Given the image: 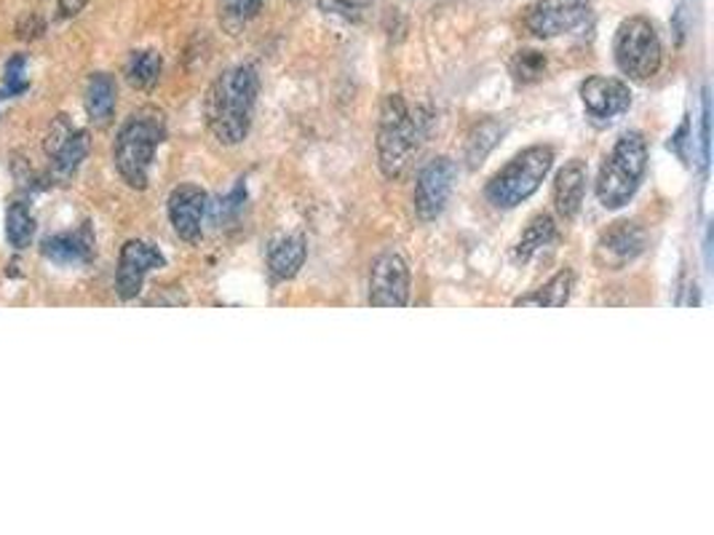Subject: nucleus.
<instances>
[{
	"label": "nucleus",
	"instance_id": "nucleus-27",
	"mask_svg": "<svg viewBox=\"0 0 714 535\" xmlns=\"http://www.w3.org/2000/svg\"><path fill=\"white\" fill-rule=\"evenodd\" d=\"M244 201H246V188L244 185H235V188L228 193L226 198H220V204H217L215 207V220L217 222H228V220H235V217H239V211L244 209Z\"/></svg>",
	"mask_w": 714,
	"mask_h": 535
},
{
	"label": "nucleus",
	"instance_id": "nucleus-5",
	"mask_svg": "<svg viewBox=\"0 0 714 535\" xmlns=\"http://www.w3.org/2000/svg\"><path fill=\"white\" fill-rule=\"evenodd\" d=\"M554 166V148L551 145H530L514 155L503 170L495 174L484 188V198L495 209H517L543 185Z\"/></svg>",
	"mask_w": 714,
	"mask_h": 535
},
{
	"label": "nucleus",
	"instance_id": "nucleus-31",
	"mask_svg": "<svg viewBox=\"0 0 714 535\" xmlns=\"http://www.w3.org/2000/svg\"><path fill=\"white\" fill-rule=\"evenodd\" d=\"M86 3L89 0H59V17L62 20H73V17H78L86 9Z\"/></svg>",
	"mask_w": 714,
	"mask_h": 535
},
{
	"label": "nucleus",
	"instance_id": "nucleus-28",
	"mask_svg": "<svg viewBox=\"0 0 714 535\" xmlns=\"http://www.w3.org/2000/svg\"><path fill=\"white\" fill-rule=\"evenodd\" d=\"M701 164H710V91L701 95Z\"/></svg>",
	"mask_w": 714,
	"mask_h": 535
},
{
	"label": "nucleus",
	"instance_id": "nucleus-15",
	"mask_svg": "<svg viewBox=\"0 0 714 535\" xmlns=\"http://www.w3.org/2000/svg\"><path fill=\"white\" fill-rule=\"evenodd\" d=\"M41 252L57 265L86 263V260H91V254H95V236H91L89 228L54 233L43 241Z\"/></svg>",
	"mask_w": 714,
	"mask_h": 535
},
{
	"label": "nucleus",
	"instance_id": "nucleus-16",
	"mask_svg": "<svg viewBox=\"0 0 714 535\" xmlns=\"http://www.w3.org/2000/svg\"><path fill=\"white\" fill-rule=\"evenodd\" d=\"M116 97H118L116 78L110 76V73H95V76L89 78L84 105H86V116H89V121L95 123L97 129L110 127V121H113Z\"/></svg>",
	"mask_w": 714,
	"mask_h": 535
},
{
	"label": "nucleus",
	"instance_id": "nucleus-13",
	"mask_svg": "<svg viewBox=\"0 0 714 535\" xmlns=\"http://www.w3.org/2000/svg\"><path fill=\"white\" fill-rule=\"evenodd\" d=\"M166 211H169V222L174 233L188 244H196L204 233V220L209 215V196L207 190L198 188L194 183L177 185L169 193L166 201Z\"/></svg>",
	"mask_w": 714,
	"mask_h": 535
},
{
	"label": "nucleus",
	"instance_id": "nucleus-2",
	"mask_svg": "<svg viewBox=\"0 0 714 535\" xmlns=\"http://www.w3.org/2000/svg\"><path fill=\"white\" fill-rule=\"evenodd\" d=\"M431 118L424 108H413L402 95H388L377 118V166L383 177L399 179L428 137Z\"/></svg>",
	"mask_w": 714,
	"mask_h": 535
},
{
	"label": "nucleus",
	"instance_id": "nucleus-24",
	"mask_svg": "<svg viewBox=\"0 0 714 535\" xmlns=\"http://www.w3.org/2000/svg\"><path fill=\"white\" fill-rule=\"evenodd\" d=\"M35 236V217L28 201H14L6 211V239L14 249H24Z\"/></svg>",
	"mask_w": 714,
	"mask_h": 535
},
{
	"label": "nucleus",
	"instance_id": "nucleus-19",
	"mask_svg": "<svg viewBox=\"0 0 714 535\" xmlns=\"http://www.w3.org/2000/svg\"><path fill=\"white\" fill-rule=\"evenodd\" d=\"M503 134H506V123L498 121V118H484V121L476 123L469 137H465V166H469V170H480L484 161H487V155L498 148Z\"/></svg>",
	"mask_w": 714,
	"mask_h": 535
},
{
	"label": "nucleus",
	"instance_id": "nucleus-1",
	"mask_svg": "<svg viewBox=\"0 0 714 535\" xmlns=\"http://www.w3.org/2000/svg\"><path fill=\"white\" fill-rule=\"evenodd\" d=\"M260 95V76L252 65L228 67L209 89L204 118L220 145H241L252 129L254 105Z\"/></svg>",
	"mask_w": 714,
	"mask_h": 535
},
{
	"label": "nucleus",
	"instance_id": "nucleus-6",
	"mask_svg": "<svg viewBox=\"0 0 714 535\" xmlns=\"http://www.w3.org/2000/svg\"><path fill=\"white\" fill-rule=\"evenodd\" d=\"M613 59L629 80H637V84L653 80L663 62V46L656 24L639 14L620 22L616 39H613Z\"/></svg>",
	"mask_w": 714,
	"mask_h": 535
},
{
	"label": "nucleus",
	"instance_id": "nucleus-12",
	"mask_svg": "<svg viewBox=\"0 0 714 535\" xmlns=\"http://www.w3.org/2000/svg\"><path fill=\"white\" fill-rule=\"evenodd\" d=\"M166 258L158 247L147 244V241L132 239L121 247V258L116 268V290L121 301H134L142 292L147 273L155 268H164Z\"/></svg>",
	"mask_w": 714,
	"mask_h": 535
},
{
	"label": "nucleus",
	"instance_id": "nucleus-26",
	"mask_svg": "<svg viewBox=\"0 0 714 535\" xmlns=\"http://www.w3.org/2000/svg\"><path fill=\"white\" fill-rule=\"evenodd\" d=\"M372 0H319V11L327 17H340L345 22H362Z\"/></svg>",
	"mask_w": 714,
	"mask_h": 535
},
{
	"label": "nucleus",
	"instance_id": "nucleus-22",
	"mask_svg": "<svg viewBox=\"0 0 714 535\" xmlns=\"http://www.w3.org/2000/svg\"><path fill=\"white\" fill-rule=\"evenodd\" d=\"M161 70H164V59H161L158 52L153 48H142V52H134L127 62V80L140 91H151L155 84H158Z\"/></svg>",
	"mask_w": 714,
	"mask_h": 535
},
{
	"label": "nucleus",
	"instance_id": "nucleus-7",
	"mask_svg": "<svg viewBox=\"0 0 714 535\" xmlns=\"http://www.w3.org/2000/svg\"><path fill=\"white\" fill-rule=\"evenodd\" d=\"M592 3L594 0H536L525 14V30L541 41L560 39L586 22Z\"/></svg>",
	"mask_w": 714,
	"mask_h": 535
},
{
	"label": "nucleus",
	"instance_id": "nucleus-23",
	"mask_svg": "<svg viewBox=\"0 0 714 535\" xmlns=\"http://www.w3.org/2000/svg\"><path fill=\"white\" fill-rule=\"evenodd\" d=\"M263 11V0H220L217 3V17H220V28L228 35H241L254 17Z\"/></svg>",
	"mask_w": 714,
	"mask_h": 535
},
{
	"label": "nucleus",
	"instance_id": "nucleus-29",
	"mask_svg": "<svg viewBox=\"0 0 714 535\" xmlns=\"http://www.w3.org/2000/svg\"><path fill=\"white\" fill-rule=\"evenodd\" d=\"M24 57H14L6 65V95H20L24 89Z\"/></svg>",
	"mask_w": 714,
	"mask_h": 535
},
{
	"label": "nucleus",
	"instance_id": "nucleus-21",
	"mask_svg": "<svg viewBox=\"0 0 714 535\" xmlns=\"http://www.w3.org/2000/svg\"><path fill=\"white\" fill-rule=\"evenodd\" d=\"M557 236V222L551 215H536L530 222H527V228L521 230L517 247H514V260L517 263H527V260L536 258L541 249H546L554 241Z\"/></svg>",
	"mask_w": 714,
	"mask_h": 535
},
{
	"label": "nucleus",
	"instance_id": "nucleus-20",
	"mask_svg": "<svg viewBox=\"0 0 714 535\" xmlns=\"http://www.w3.org/2000/svg\"><path fill=\"white\" fill-rule=\"evenodd\" d=\"M89 132L73 129V134L52 153V177L57 179V183L73 179V174L80 170V164H84L86 155H89Z\"/></svg>",
	"mask_w": 714,
	"mask_h": 535
},
{
	"label": "nucleus",
	"instance_id": "nucleus-3",
	"mask_svg": "<svg viewBox=\"0 0 714 535\" xmlns=\"http://www.w3.org/2000/svg\"><path fill=\"white\" fill-rule=\"evenodd\" d=\"M166 140V118L158 108H142L118 129L113 161L123 183L134 190H145L151 179L155 151Z\"/></svg>",
	"mask_w": 714,
	"mask_h": 535
},
{
	"label": "nucleus",
	"instance_id": "nucleus-25",
	"mask_svg": "<svg viewBox=\"0 0 714 535\" xmlns=\"http://www.w3.org/2000/svg\"><path fill=\"white\" fill-rule=\"evenodd\" d=\"M546 67H549V59H546L543 52H536V48H521V52L514 54L512 59V76L517 84L530 86L538 84L546 76Z\"/></svg>",
	"mask_w": 714,
	"mask_h": 535
},
{
	"label": "nucleus",
	"instance_id": "nucleus-9",
	"mask_svg": "<svg viewBox=\"0 0 714 535\" xmlns=\"http://www.w3.org/2000/svg\"><path fill=\"white\" fill-rule=\"evenodd\" d=\"M455 164L447 155L428 161L415 179V215L424 222H433L442 217L447 201L452 196V185H455Z\"/></svg>",
	"mask_w": 714,
	"mask_h": 535
},
{
	"label": "nucleus",
	"instance_id": "nucleus-8",
	"mask_svg": "<svg viewBox=\"0 0 714 535\" xmlns=\"http://www.w3.org/2000/svg\"><path fill=\"white\" fill-rule=\"evenodd\" d=\"M413 273L407 260L396 252H383L372 260L370 297L372 308H405L409 303Z\"/></svg>",
	"mask_w": 714,
	"mask_h": 535
},
{
	"label": "nucleus",
	"instance_id": "nucleus-17",
	"mask_svg": "<svg viewBox=\"0 0 714 535\" xmlns=\"http://www.w3.org/2000/svg\"><path fill=\"white\" fill-rule=\"evenodd\" d=\"M308 247L303 236H284L276 239L268 249V271L278 282H289L300 273V268L306 265Z\"/></svg>",
	"mask_w": 714,
	"mask_h": 535
},
{
	"label": "nucleus",
	"instance_id": "nucleus-30",
	"mask_svg": "<svg viewBox=\"0 0 714 535\" xmlns=\"http://www.w3.org/2000/svg\"><path fill=\"white\" fill-rule=\"evenodd\" d=\"M688 148H691V121L685 118V121L680 123V129L672 134V140H669V151L688 164Z\"/></svg>",
	"mask_w": 714,
	"mask_h": 535
},
{
	"label": "nucleus",
	"instance_id": "nucleus-10",
	"mask_svg": "<svg viewBox=\"0 0 714 535\" xmlns=\"http://www.w3.org/2000/svg\"><path fill=\"white\" fill-rule=\"evenodd\" d=\"M581 102L589 121L597 123V127H607V123L618 121L620 116L629 113L631 89L620 78L589 76L581 84Z\"/></svg>",
	"mask_w": 714,
	"mask_h": 535
},
{
	"label": "nucleus",
	"instance_id": "nucleus-4",
	"mask_svg": "<svg viewBox=\"0 0 714 535\" xmlns=\"http://www.w3.org/2000/svg\"><path fill=\"white\" fill-rule=\"evenodd\" d=\"M645 172H648V142H645V137L639 132L620 134L605 164H602L597 185H594L602 209H624L642 185Z\"/></svg>",
	"mask_w": 714,
	"mask_h": 535
},
{
	"label": "nucleus",
	"instance_id": "nucleus-11",
	"mask_svg": "<svg viewBox=\"0 0 714 535\" xmlns=\"http://www.w3.org/2000/svg\"><path fill=\"white\" fill-rule=\"evenodd\" d=\"M648 247V233L637 222L618 220L597 239L594 247V263L602 271H620L629 263H635L639 254Z\"/></svg>",
	"mask_w": 714,
	"mask_h": 535
},
{
	"label": "nucleus",
	"instance_id": "nucleus-14",
	"mask_svg": "<svg viewBox=\"0 0 714 535\" xmlns=\"http://www.w3.org/2000/svg\"><path fill=\"white\" fill-rule=\"evenodd\" d=\"M589 170L579 159L568 161L554 177V209L562 220H575L586 196Z\"/></svg>",
	"mask_w": 714,
	"mask_h": 535
},
{
	"label": "nucleus",
	"instance_id": "nucleus-18",
	"mask_svg": "<svg viewBox=\"0 0 714 535\" xmlns=\"http://www.w3.org/2000/svg\"><path fill=\"white\" fill-rule=\"evenodd\" d=\"M573 284H575V273L570 268H562L560 273L549 279L543 287L527 292V295H519L514 301L517 308H564L570 303V295H573Z\"/></svg>",
	"mask_w": 714,
	"mask_h": 535
},
{
	"label": "nucleus",
	"instance_id": "nucleus-32",
	"mask_svg": "<svg viewBox=\"0 0 714 535\" xmlns=\"http://www.w3.org/2000/svg\"><path fill=\"white\" fill-rule=\"evenodd\" d=\"M292 3H295V0H292Z\"/></svg>",
	"mask_w": 714,
	"mask_h": 535
}]
</instances>
